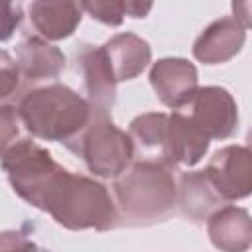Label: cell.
<instances>
[{
    "label": "cell",
    "instance_id": "16",
    "mask_svg": "<svg viewBox=\"0 0 252 252\" xmlns=\"http://www.w3.org/2000/svg\"><path fill=\"white\" fill-rule=\"evenodd\" d=\"M177 203L185 217H189L195 222H201L209 219L217 209H220L222 199L215 191L205 169H201V171H187L179 177Z\"/></svg>",
    "mask_w": 252,
    "mask_h": 252
},
{
    "label": "cell",
    "instance_id": "13",
    "mask_svg": "<svg viewBox=\"0 0 252 252\" xmlns=\"http://www.w3.org/2000/svg\"><path fill=\"white\" fill-rule=\"evenodd\" d=\"M100 49L116 83L138 77L152 61L150 43L130 32L112 35L104 45H100Z\"/></svg>",
    "mask_w": 252,
    "mask_h": 252
},
{
    "label": "cell",
    "instance_id": "19",
    "mask_svg": "<svg viewBox=\"0 0 252 252\" xmlns=\"http://www.w3.org/2000/svg\"><path fill=\"white\" fill-rule=\"evenodd\" d=\"M0 252H47L18 230H4L0 236Z\"/></svg>",
    "mask_w": 252,
    "mask_h": 252
},
{
    "label": "cell",
    "instance_id": "17",
    "mask_svg": "<svg viewBox=\"0 0 252 252\" xmlns=\"http://www.w3.org/2000/svg\"><path fill=\"white\" fill-rule=\"evenodd\" d=\"M167 122H169V114L163 112H146L130 122L128 134L134 142V152L140 154V159H152L163 163Z\"/></svg>",
    "mask_w": 252,
    "mask_h": 252
},
{
    "label": "cell",
    "instance_id": "14",
    "mask_svg": "<svg viewBox=\"0 0 252 252\" xmlns=\"http://www.w3.org/2000/svg\"><path fill=\"white\" fill-rule=\"evenodd\" d=\"M16 65L20 75L30 81L55 79L65 67V55L59 47L37 35H28L16 47Z\"/></svg>",
    "mask_w": 252,
    "mask_h": 252
},
{
    "label": "cell",
    "instance_id": "7",
    "mask_svg": "<svg viewBox=\"0 0 252 252\" xmlns=\"http://www.w3.org/2000/svg\"><path fill=\"white\" fill-rule=\"evenodd\" d=\"M187 116L209 140H224L238 126V106L234 96L222 87H201L189 104Z\"/></svg>",
    "mask_w": 252,
    "mask_h": 252
},
{
    "label": "cell",
    "instance_id": "8",
    "mask_svg": "<svg viewBox=\"0 0 252 252\" xmlns=\"http://www.w3.org/2000/svg\"><path fill=\"white\" fill-rule=\"evenodd\" d=\"M150 85L158 98L175 112L189 106L201 89L197 67L183 57L158 59L150 69Z\"/></svg>",
    "mask_w": 252,
    "mask_h": 252
},
{
    "label": "cell",
    "instance_id": "5",
    "mask_svg": "<svg viewBox=\"0 0 252 252\" xmlns=\"http://www.w3.org/2000/svg\"><path fill=\"white\" fill-rule=\"evenodd\" d=\"M2 169L16 195L41 211L43 199L63 165L45 148L24 138L2 150Z\"/></svg>",
    "mask_w": 252,
    "mask_h": 252
},
{
    "label": "cell",
    "instance_id": "23",
    "mask_svg": "<svg viewBox=\"0 0 252 252\" xmlns=\"http://www.w3.org/2000/svg\"><path fill=\"white\" fill-rule=\"evenodd\" d=\"M246 142H248V148L252 150V130L248 132V136H246Z\"/></svg>",
    "mask_w": 252,
    "mask_h": 252
},
{
    "label": "cell",
    "instance_id": "10",
    "mask_svg": "<svg viewBox=\"0 0 252 252\" xmlns=\"http://www.w3.org/2000/svg\"><path fill=\"white\" fill-rule=\"evenodd\" d=\"M209 138L183 112H171L167 122V142L163 163L171 169L177 165H195L209 150Z\"/></svg>",
    "mask_w": 252,
    "mask_h": 252
},
{
    "label": "cell",
    "instance_id": "9",
    "mask_svg": "<svg viewBox=\"0 0 252 252\" xmlns=\"http://www.w3.org/2000/svg\"><path fill=\"white\" fill-rule=\"evenodd\" d=\"M246 41L244 28L234 18H219L209 24L193 43V57L205 65L230 61Z\"/></svg>",
    "mask_w": 252,
    "mask_h": 252
},
{
    "label": "cell",
    "instance_id": "1",
    "mask_svg": "<svg viewBox=\"0 0 252 252\" xmlns=\"http://www.w3.org/2000/svg\"><path fill=\"white\" fill-rule=\"evenodd\" d=\"M94 108L89 98H83L71 87L53 83L28 91L16 114L26 130L47 142H63L69 146L91 122Z\"/></svg>",
    "mask_w": 252,
    "mask_h": 252
},
{
    "label": "cell",
    "instance_id": "6",
    "mask_svg": "<svg viewBox=\"0 0 252 252\" xmlns=\"http://www.w3.org/2000/svg\"><path fill=\"white\" fill-rule=\"evenodd\" d=\"M205 173L222 201L246 199L252 195V150L224 146L213 154Z\"/></svg>",
    "mask_w": 252,
    "mask_h": 252
},
{
    "label": "cell",
    "instance_id": "12",
    "mask_svg": "<svg viewBox=\"0 0 252 252\" xmlns=\"http://www.w3.org/2000/svg\"><path fill=\"white\" fill-rule=\"evenodd\" d=\"M207 234L220 252H246L252 246V217L236 205L220 207L207 219Z\"/></svg>",
    "mask_w": 252,
    "mask_h": 252
},
{
    "label": "cell",
    "instance_id": "4",
    "mask_svg": "<svg viewBox=\"0 0 252 252\" xmlns=\"http://www.w3.org/2000/svg\"><path fill=\"white\" fill-rule=\"evenodd\" d=\"M79 154L87 169L94 177L110 179L122 175L134 159V142L130 134L120 130L108 112L94 110L87 128L67 146Z\"/></svg>",
    "mask_w": 252,
    "mask_h": 252
},
{
    "label": "cell",
    "instance_id": "21",
    "mask_svg": "<svg viewBox=\"0 0 252 252\" xmlns=\"http://www.w3.org/2000/svg\"><path fill=\"white\" fill-rule=\"evenodd\" d=\"M22 20V10L20 6H14L10 2L4 4V16H2V41H6L10 37V33L14 32V28L20 24Z\"/></svg>",
    "mask_w": 252,
    "mask_h": 252
},
{
    "label": "cell",
    "instance_id": "18",
    "mask_svg": "<svg viewBox=\"0 0 252 252\" xmlns=\"http://www.w3.org/2000/svg\"><path fill=\"white\" fill-rule=\"evenodd\" d=\"M81 8L96 22L106 26H120L124 16L132 18H144L152 4L146 2H120V0H94V2H81Z\"/></svg>",
    "mask_w": 252,
    "mask_h": 252
},
{
    "label": "cell",
    "instance_id": "20",
    "mask_svg": "<svg viewBox=\"0 0 252 252\" xmlns=\"http://www.w3.org/2000/svg\"><path fill=\"white\" fill-rule=\"evenodd\" d=\"M0 65H2V71H0V77H2V98L10 96L12 91L18 87V77H20V69L16 65V61L10 59V55L6 51H2L0 55Z\"/></svg>",
    "mask_w": 252,
    "mask_h": 252
},
{
    "label": "cell",
    "instance_id": "22",
    "mask_svg": "<svg viewBox=\"0 0 252 252\" xmlns=\"http://www.w3.org/2000/svg\"><path fill=\"white\" fill-rule=\"evenodd\" d=\"M232 18L242 28H252V0H236V2H232Z\"/></svg>",
    "mask_w": 252,
    "mask_h": 252
},
{
    "label": "cell",
    "instance_id": "2",
    "mask_svg": "<svg viewBox=\"0 0 252 252\" xmlns=\"http://www.w3.org/2000/svg\"><path fill=\"white\" fill-rule=\"evenodd\" d=\"M41 211L69 230H108L118 222V207L108 189L100 181L65 167L51 183Z\"/></svg>",
    "mask_w": 252,
    "mask_h": 252
},
{
    "label": "cell",
    "instance_id": "3",
    "mask_svg": "<svg viewBox=\"0 0 252 252\" xmlns=\"http://www.w3.org/2000/svg\"><path fill=\"white\" fill-rule=\"evenodd\" d=\"M112 189L120 215L138 224L165 219L177 203L173 169L152 159L132 161L130 167L114 179Z\"/></svg>",
    "mask_w": 252,
    "mask_h": 252
},
{
    "label": "cell",
    "instance_id": "15",
    "mask_svg": "<svg viewBox=\"0 0 252 252\" xmlns=\"http://www.w3.org/2000/svg\"><path fill=\"white\" fill-rule=\"evenodd\" d=\"M81 4L37 0L30 4V20L35 32L47 41H59L77 30L81 24Z\"/></svg>",
    "mask_w": 252,
    "mask_h": 252
},
{
    "label": "cell",
    "instance_id": "11",
    "mask_svg": "<svg viewBox=\"0 0 252 252\" xmlns=\"http://www.w3.org/2000/svg\"><path fill=\"white\" fill-rule=\"evenodd\" d=\"M77 69L83 75L89 102L94 110L108 112L116 98V81L104 59V53L96 45H81L75 53Z\"/></svg>",
    "mask_w": 252,
    "mask_h": 252
}]
</instances>
